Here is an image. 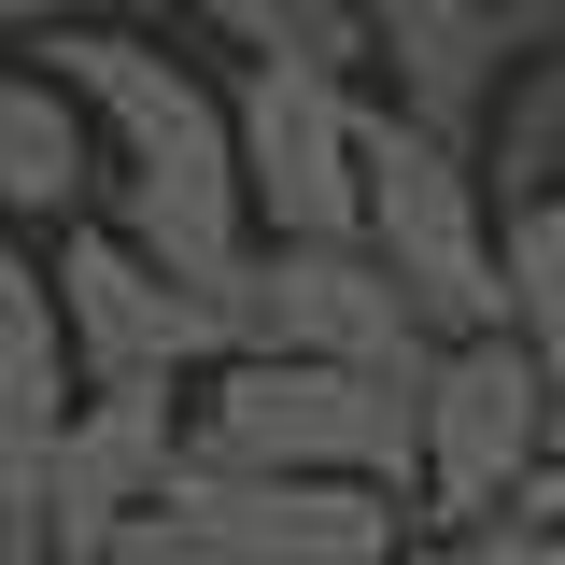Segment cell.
<instances>
[{"mask_svg":"<svg viewBox=\"0 0 565 565\" xmlns=\"http://www.w3.org/2000/svg\"><path fill=\"white\" fill-rule=\"evenodd\" d=\"M396 565H565V537H537V523L509 509V523H467V537H411Z\"/></svg>","mask_w":565,"mask_h":565,"instance_id":"9a60e30c","label":"cell"},{"mask_svg":"<svg viewBox=\"0 0 565 565\" xmlns=\"http://www.w3.org/2000/svg\"><path fill=\"white\" fill-rule=\"evenodd\" d=\"M184 481V396L170 382H114V396H71L43 438V552L85 565L114 523H141L156 494Z\"/></svg>","mask_w":565,"mask_h":565,"instance_id":"ba28073f","label":"cell"},{"mask_svg":"<svg viewBox=\"0 0 565 565\" xmlns=\"http://www.w3.org/2000/svg\"><path fill=\"white\" fill-rule=\"evenodd\" d=\"M552 438H565V382H552Z\"/></svg>","mask_w":565,"mask_h":565,"instance_id":"ac0fdd59","label":"cell"},{"mask_svg":"<svg viewBox=\"0 0 565 565\" xmlns=\"http://www.w3.org/2000/svg\"><path fill=\"white\" fill-rule=\"evenodd\" d=\"M57 411H71L57 297H43V255H29V241H0V424H29V438H57Z\"/></svg>","mask_w":565,"mask_h":565,"instance_id":"5bb4252c","label":"cell"},{"mask_svg":"<svg viewBox=\"0 0 565 565\" xmlns=\"http://www.w3.org/2000/svg\"><path fill=\"white\" fill-rule=\"evenodd\" d=\"M29 226H85V128L29 57H0V241Z\"/></svg>","mask_w":565,"mask_h":565,"instance_id":"30bf717a","label":"cell"},{"mask_svg":"<svg viewBox=\"0 0 565 565\" xmlns=\"http://www.w3.org/2000/svg\"><path fill=\"white\" fill-rule=\"evenodd\" d=\"M509 509H523V523H537V537H565V438H552V452H537V481L509 494Z\"/></svg>","mask_w":565,"mask_h":565,"instance_id":"2e32d148","label":"cell"},{"mask_svg":"<svg viewBox=\"0 0 565 565\" xmlns=\"http://www.w3.org/2000/svg\"><path fill=\"white\" fill-rule=\"evenodd\" d=\"M212 565H396L411 523L382 494H340V481H226V467H184L156 494Z\"/></svg>","mask_w":565,"mask_h":565,"instance_id":"9c48e42d","label":"cell"},{"mask_svg":"<svg viewBox=\"0 0 565 565\" xmlns=\"http://www.w3.org/2000/svg\"><path fill=\"white\" fill-rule=\"evenodd\" d=\"M353 255L396 282L424 353L494 340V199H481V170L411 141L382 99H353Z\"/></svg>","mask_w":565,"mask_h":565,"instance_id":"7a4b0ae2","label":"cell"},{"mask_svg":"<svg viewBox=\"0 0 565 565\" xmlns=\"http://www.w3.org/2000/svg\"><path fill=\"white\" fill-rule=\"evenodd\" d=\"M494 340L537 382H565V199L494 212Z\"/></svg>","mask_w":565,"mask_h":565,"instance_id":"4fadbf2b","label":"cell"},{"mask_svg":"<svg viewBox=\"0 0 565 565\" xmlns=\"http://www.w3.org/2000/svg\"><path fill=\"white\" fill-rule=\"evenodd\" d=\"M226 170L255 241H353V85L311 71H226Z\"/></svg>","mask_w":565,"mask_h":565,"instance_id":"52a82bcc","label":"cell"},{"mask_svg":"<svg viewBox=\"0 0 565 565\" xmlns=\"http://www.w3.org/2000/svg\"><path fill=\"white\" fill-rule=\"evenodd\" d=\"M481 199L494 212H537V199H565V43L552 57H523L509 85H494V128H481Z\"/></svg>","mask_w":565,"mask_h":565,"instance_id":"7c38bea8","label":"cell"},{"mask_svg":"<svg viewBox=\"0 0 565 565\" xmlns=\"http://www.w3.org/2000/svg\"><path fill=\"white\" fill-rule=\"evenodd\" d=\"M212 326L255 367H340V382H411L424 367V326L396 311V282L353 241H255L241 282L212 297Z\"/></svg>","mask_w":565,"mask_h":565,"instance_id":"277c9868","label":"cell"},{"mask_svg":"<svg viewBox=\"0 0 565 565\" xmlns=\"http://www.w3.org/2000/svg\"><path fill=\"white\" fill-rule=\"evenodd\" d=\"M552 452V382L509 340H438L411 396V537H467L509 523V494Z\"/></svg>","mask_w":565,"mask_h":565,"instance_id":"3957f363","label":"cell"},{"mask_svg":"<svg viewBox=\"0 0 565 565\" xmlns=\"http://www.w3.org/2000/svg\"><path fill=\"white\" fill-rule=\"evenodd\" d=\"M0 565H57V552H43V537H29V552H0Z\"/></svg>","mask_w":565,"mask_h":565,"instance_id":"e0dca14e","label":"cell"},{"mask_svg":"<svg viewBox=\"0 0 565 565\" xmlns=\"http://www.w3.org/2000/svg\"><path fill=\"white\" fill-rule=\"evenodd\" d=\"M14 57L43 71L85 128V226H114L156 282L184 297H226L255 226H241V170H226V99L212 71H184L141 29H99V14H43Z\"/></svg>","mask_w":565,"mask_h":565,"instance_id":"6da1fadb","label":"cell"},{"mask_svg":"<svg viewBox=\"0 0 565 565\" xmlns=\"http://www.w3.org/2000/svg\"><path fill=\"white\" fill-rule=\"evenodd\" d=\"M43 297H57V353H71V396H114V382H199L226 367V326H212V297L184 282H156L114 241V226H57V255H43Z\"/></svg>","mask_w":565,"mask_h":565,"instance_id":"8992f818","label":"cell"},{"mask_svg":"<svg viewBox=\"0 0 565 565\" xmlns=\"http://www.w3.org/2000/svg\"><path fill=\"white\" fill-rule=\"evenodd\" d=\"M212 43L241 71H311L367 99V0H212Z\"/></svg>","mask_w":565,"mask_h":565,"instance_id":"8fae6325","label":"cell"},{"mask_svg":"<svg viewBox=\"0 0 565 565\" xmlns=\"http://www.w3.org/2000/svg\"><path fill=\"white\" fill-rule=\"evenodd\" d=\"M565 43V0H367V85L438 156H481L494 85Z\"/></svg>","mask_w":565,"mask_h":565,"instance_id":"5b68a950","label":"cell"}]
</instances>
